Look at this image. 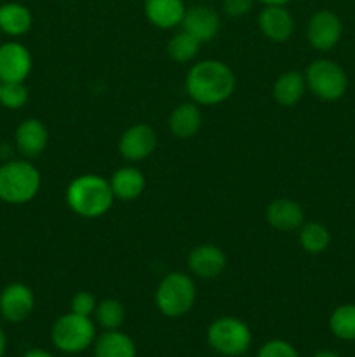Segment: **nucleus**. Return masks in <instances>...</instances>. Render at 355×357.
Returning a JSON list of instances; mask_svg holds the SVG:
<instances>
[{"label":"nucleus","mask_w":355,"mask_h":357,"mask_svg":"<svg viewBox=\"0 0 355 357\" xmlns=\"http://www.w3.org/2000/svg\"><path fill=\"white\" fill-rule=\"evenodd\" d=\"M226 267V255L214 244H200L188 255V268L200 279H214Z\"/></svg>","instance_id":"obj_13"},{"label":"nucleus","mask_w":355,"mask_h":357,"mask_svg":"<svg viewBox=\"0 0 355 357\" xmlns=\"http://www.w3.org/2000/svg\"><path fill=\"white\" fill-rule=\"evenodd\" d=\"M299 244L306 253L320 255L329 248L331 234L322 223L306 222L299 227Z\"/></svg>","instance_id":"obj_23"},{"label":"nucleus","mask_w":355,"mask_h":357,"mask_svg":"<svg viewBox=\"0 0 355 357\" xmlns=\"http://www.w3.org/2000/svg\"><path fill=\"white\" fill-rule=\"evenodd\" d=\"M169 128L176 138H194L202 128V112L198 105L194 101L178 105L169 117Z\"/></svg>","instance_id":"obj_19"},{"label":"nucleus","mask_w":355,"mask_h":357,"mask_svg":"<svg viewBox=\"0 0 355 357\" xmlns=\"http://www.w3.org/2000/svg\"><path fill=\"white\" fill-rule=\"evenodd\" d=\"M110 187L115 199L132 201V199H138L143 194L146 187V178L138 167L125 166L111 174Z\"/></svg>","instance_id":"obj_18"},{"label":"nucleus","mask_w":355,"mask_h":357,"mask_svg":"<svg viewBox=\"0 0 355 357\" xmlns=\"http://www.w3.org/2000/svg\"><path fill=\"white\" fill-rule=\"evenodd\" d=\"M181 26L184 31L194 35L200 44H204V42L212 40L218 35L219 28H221V20L211 6L197 3V6H191L190 9H187Z\"/></svg>","instance_id":"obj_12"},{"label":"nucleus","mask_w":355,"mask_h":357,"mask_svg":"<svg viewBox=\"0 0 355 357\" xmlns=\"http://www.w3.org/2000/svg\"><path fill=\"white\" fill-rule=\"evenodd\" d=\"M40 171L26 160H9L0 166V201L7 204H26L38 194Z\"/></svg>","instance_id":"obj_3"},{"label":"nucleus","mask_w":355,"mask_h":357,"mask_svg":"<svg viewBox=\"0 0 355 357\" xmlns=\"http://www.w3.org/2000/svg\"><path fill=\"white\" fill-rule=\"evenodd\" d=\"M343 24L333 10H317L306 26V38L317 51H331L340 42Z\"/></svg>","instance_id":"obj_8"},{"label":"nucleus","mask_w":355,"mask_h":357,"mask_svg":"<svg viewBox=\"0 0 355 357\" xmlns=\"http://www.w3.org/2000/svg\"><path fill=\"white\" fill-rule=\"evenodd\" d=\"M96 357H136V344L129 335L118 330H104L94 342Z\"/></svg>","instance_id":"obj_21"},{"label":"nucleus","mask_w":355,"mask_h":357,"mask_svg":"<svg viewBox=\"0 0 355 357\" xmlns=\"http://www.w3.org/2000/svg\"><path fill=\"white\" fill-rule=\"evenodd\" d=\"M51 338L58 351L66 352V354H79L94 344L96 328L90 317L70 312L56 321Z\"/></svg>","instance_id":"obj_5"},{"label":"nucleus","mask_w":355,"mask_h":357,"mask_svg":"<svg viewBox=\"0 0 355 357\" xmlns=\"http://www.w3.org/2000/svg\"><path fill=\"white\" fill-rule=\"evenodd\" d=\"M16 146L24 157L35 159L42 155L49 143V131L45 124L38 119H26L16 129Z\"/></svg>","instance_id":"obj_15"},{"label":"nucleus","mask_w":355,"mask_h":357,"mask_svg":"<svg viewBox=\"0 0 355 357\" xmlns=\"http://www.w3.org/2000/svg\"><path fill=\"white\" fill-rule=\"evenodd\" d=\"M6 347H7L6 333H3V330L0 328V357H3V354H6Z\"/></svg>","instance_id":"obj_33"},{"label":"nucleus","mask_w":355,"mask_h":357,"mask_svg":"<svg viewBox=\"0 0 355 357\" xmlns=\"http://www.w3.org/2000/svg\"><path fill=\"white\" fill-rule=\"evenodd\" d=\"M306 87L322 101H338L345 96L348 77L345 70L333 59H315L305 73Z\"/></svg>","instance_id":"obj_7"},{"label":"nucleus","mask_w":355,"mask_h":357,"mask_svg":"<svg viewBox=\"0 0 355 357\" xmlns=\"http://www.w3.org/2000/svg\"><path fill=\"white\" fill-rule=\"evenodd\" d=\"M256 0H223V10L230 17H242L253 9Z\"/></svg>","instance_id":"obj_30"},{"label":"nucleus","mask_w":355,"mask_h":357,"mask_svg":"<svg viewBox=\"0 0 355 357\" xmlns=\"http://www.w3.org/2000/svg\"><path fill=\"white\" fill-rule=\"evenodd\" d=\"M235 75L226 63L218 59L198 61L187 75V93L197 105H219L235 91Z\"/></svg>","instance_id":"obj_1"},{"label":"nucleus","mask_w":355,"mask_h":357,"mask_svg":"<svg viewBox=\"0 0 355 357\" xmlns=\"http://www.w3.org/2000/svg\"><path fill=\"white\" fill-rule=\"evenodd\" d=\"M157 149L155 129L146 124H134L120 136L118 152L125 160L138 162L152 155Z\"/></svg>","instance_id":"obj_11"},{"label":"nucleus","mask_w":355,"mask_h":357,"mask_svg":"<svg viewBox=\"0 0 355 357\" xmlns=\"http://www.w3.org/2000/svg\"><path fill=\"white\" fill-rule=\"evenodd\" d=\"M0 37H2V31H0Z\"/></svg>","instance_id":"obj_35"},{"label":"nucleus","mask_w":355,"mask_h":357,"mask_svg":"<svg viewBox=\"0 0 355 357\" xmlns=\"http://www.w3.org/2000/svg\"><path fill=\"white\" fill-rule=\"evenodd\" d=\"M261 33L271 42H285L294 33V20L285 6H265L258 16Z\"/></svg>","instance_id":"obj_14"},{"label":"nucleus","mask_w":355,"mask_h":357,"mask_svg":"<svg viewBox=\"0 0 355 357\" xmlns=\"http://www.w3.org/2000/svg\"><path fill=\"white\" fill-rule=\"evenodd\" d=\"M197 296L195 282L183 272H171L160 281L155 291V303L166 317H181L191 310Z\"/></svg>","instance_id":"obj_4"},{"label":"nucleus","mask_w":355,"mask_h":357,"mask_svg":"<svg viewBox=\"0 0 355 357\" xmlns=\"http://www.w3.org/2000/svg\"><path fill=\"white\" fill-rule=\"evenodd\" d=\"M207 342L218 354L239 357L249 351L253 335L244 321L225 316L212 321L207 330Z\"/></svg>","instance_id":"obj_6"},{"label":"nucleus","mask_w":355,"mask_h":357,"mask_svg":"<svg viewBox=\"0 0 355 357\" xmlns=\"http://www.w3.org/2000/svg\"><path fill=\"white\" fill-rule=\"evenodd\" d=\"M303 220H305L303 208L292 199H275L267 209V222L281 232L299 229L305 223Z\"/></svg>","instance_id":"obj_17"},{"label":"nucleus","mask_w":355,"mask_h":357,"mask_svg":"<svg viewBox=\"0 0 355 357\" xmlns=\"http://www.w3.org/2000/svg\"><path fill=\"white\" fill-rule=\"evenodd\" d=\"M0 86H2V82H0Z\"/></svg>","instance_id":"obj_36"},{"label":"nucleus","mask_w":355,"mask_h":357,"mask_svg":"<svg viewBox=\"0 0 355 357\" xmlns=\"http://www.w3.org/2000/svg\"><path fill=\"white\" fill-rule=\"evenodd\" d=\"M256 357H299L298 351L285 340H270L258 351Z\"/></svg>","instance_id":"obj_28"},{"label":"nucleus","mask_w":355,"mask_h":357,"mask_svg":"<svg viewBox=\"0 0 355 357\" xmlns=\"http://www.w3.org/2000/svg\"><path fill=\"white\" fill-rule=\"evenodd\" d=\"M200 42L190 35L188 31H180V33L173 35L167 44V52H169L171 58L178 63H188L198 54V49H200Z\"/></svg>","instance_id":"obj_25"},{"label":"nucleus","mask_w":355,"mask_h":357,"mask_svg":"<svg viewBox=\"0 0 355 357\" xmlns=\"http://www.w3.org/2000/svg\"><path fill=\"white\" fill-rule=\"evenodd\" d=\"M313 357H340V356L333 351H319Z\"/></svg>","instance_id":"obj_34"},{"label":"nucleus","mask_w":355,"mask_h":357,"mask_svg":"<svg viewBox=\"0 0 355 357\" xmlns=\"http://www.w3.org/2000/svg\"><path fill=\"white\" fill-rule=\"evenodd\" d=\"M31 65L33 61L26 45L16 40L0 44V82H24Z\"/></svg>","instance_id":"obj_9"},{"label":"nucleus","mask_w":355,"mask_h":357,"mask_svg":"<svg viewBox=\"0 0 355 357\" xmlns=\"http://www.w3.org/2000/svg\"><path fill=\"white\" fill-rule=\"evenodd\" d=\"M33 24V16L26 6L7 2L0 6V31L9 37H21L28 33Z\"/></svg>","instance_id":"obj_20"},{"label":"nucleus","mask_w":355,"mask_h":357,"mask_svg":"<svg viewBox=\"0 0 355 357\" xmlns=\"http://www.w3.org/2000/svg\"><path fill=\"white\" fill-rule=\"evenodd\" d=\"M110 181L100 174H82L70 181L66 202L70 209L82 218H100L113 204Z\"/></svg>","instance_id":"obj_2"},{"label":"nucleus","mask_w":355,"mask_h":357,"mask_svg":"<svg viewBox=\"0 0 355 357\" xmlns=\"http://www.w3.org/2000/svg\"><path fill=\"white\" fill-rule=\"evenodd\" d=\"M306 91L305 75L296 70L285 72L275 80L274 84V98L282 107H292L303 98Z\"/></svg>","instance_id":"obj_22"},{"label":"nucleus","mask_w":355,"mask_h":357,"mask_svg":"<svg viewBox=\"0 0 355 357\" xmlns=\"http://www.w3.org/2000/svg\"><path fill=\"white\" fill-rule=\"evenodd\" d=\"M256 2H261L263 6H287L291 0H256Z\"/></svg>","instance_id":"obj_32"},{"label":"nucleus","mask_w":355,"mask_h":357,"mask_svg":"<svg viewBox=\"0 0 355 357\" xmlns=\"http://www.w3.org/2000/svg\"><path fill=\"white\" fill-rule=\"evenodd\" d=\"M35 309V295L23 282H10L0 293V314L9 323H23Z\"/></svg>","instance_id":"obj_10"},{"label":"nucleus","mask_w":355,"mask_h":357,"mask_svg":"<svg viewBox=\"0 0 355 357\" xmlns=\"http://www.w3.org/2000/svg\"><path fill=\"white\" fill-rule=\"evenodd\" d=\"M97 302L94 298L93 293L89 291H79L75 293V296L72 298V312L79 314V316L90 317L96 310Z\"/></svg>","instance_id":"obj_29"},{"label":"nucleus","mask_w":355,"mask_h":357,"mask_svg":"<svg viewBox=\"0 0 355 357\" xmlns=\"http://www.w3.org/2000/svg\"><path fill=\"white\" fill-rule=\"evenodd\" d=\"M187 6L183 0H145V16L160 30H173L183 23Z\"/></svg>","instance_id":"obj_16"},{"label":"nucleus","mask_w":355,"mask_h":357,"mask_svg":"<svg viewBox=\"0 0 355 357\" xmlns=\"http://www.w3.org/2000/svg\"><path fill=\"white\" fill-rule=\"evenodd\" d=\"M329 328L333 335L340 340H355V305L345 303L336 307L329 317Z\"/></svg>","instance_id":"obj_24"},{"label":"nucleus","mask_w":355,"mask_h":357,"mask_svg":"<svg viewBox=\"0 0 355 357\" xmlns=\"http://www.w3.org/2000/svg\"><path fill=\"white\" fill-rule=\"evenodd\" d=\"M23 357H54V356L47 351H42V349H31V351H28Z\"/></svg>","instance_id":"obj_31"},{"label":"nucleus","mask_w":355,"mask_h":357,"mask_svg":"<svg viewBox=\"0 0 355 357\" xmlns=\"http://www.w3.org/2000/svg\"><path fill=\"white\" fill-rule=\"evenodd\" d=\"M28 101V89L24 82H2L0 86V105L9 110H17Z\"/></svg>","instance_id":"obj_27"},{"label":"nucleus","mask_w":355,"mask_h":357,"mask_svg":"<svg viewBox=\"0 0 355 357\" xmlns=\"http://www.w3.org/2000/svg\"><path fill=\"white\" fill-rule=\"evenodd\" d=\"M94 317L103 330H118L124 324L125 309L118 300L106 298L97 303Z\"/></svg>","instance_id":"obj_26"}]
</instances>
